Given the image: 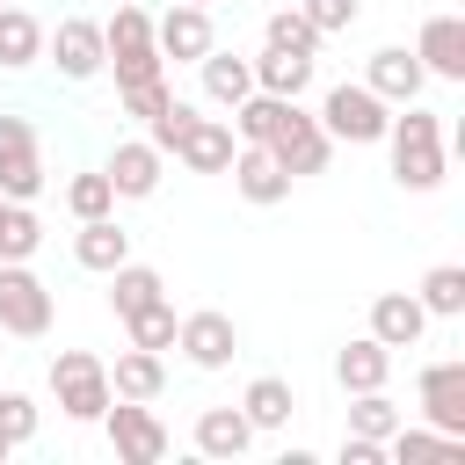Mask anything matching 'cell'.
I'll list each match as a JSON object with an SVG mask.
<instances>
[{
    "instance_id": "obj_33",
    "label": "cell",
    "mask_w": 465,
    "mask_h": 465,
    "mask_svg": "<svg viewBox=\"0 0 465 465\" xmlns=\"http://www.w3.org/2000/svg\"><path fill=\"white\" fill-rule=\"evenodd\" d=\"M400 429V407H392V392L378 385V392H349V436H392Z\"/></svg>"
},
{
    "instance_id": "obj_7",
    "label": "cell",
    "mask_w": 465,
    "mask_h": 465,
    "mask_svg": "<svg viewBox=\"0 0 465 465\" xmlns=\"http://www.w3.org/2000/svg\"><path fill=\"white\" fill-rule=\"evenodd\" d=\"M44 58H51V65H58V80H73V87L102 80V22L65 15L58 29H44Z\"/></svg>"
},
{
    "instance_id": "obj_8",
    "label": "cell",
    "mask_w": 465,
    "mask_h": 465,
    "mask_svg": "<svg viewBox=\"0 0 465 465\" xmlns=\"http://www.w3.org/2000/svg\"><path fill=\"white\" fill-rule=\"evenodd\" d=\"M269 153H276V167H283L291 182H305V174H320V167L334 160V138L320 131V116H312V109H298V102H291V116L276 124Z\"/></svg>"
},
{
    "instance_id": "obj_21",
    "label": "cell",
    "mask_w": 465,
    "mask_h": 465,
    "mask_svg": "<svg viewBox=\"0 0 465 465\" xmlns=\"http://www.w3.org/2000/svg\"><path fill=\"white\" fill-rule=\"evenodd\" d=\"M73 262L94 269V276H109L116 262H131V232L116 225V211H109V218H80V232H73Z\"/></svg>"
},
{
    "instance_id": "obj_26",
    "label": "cell",
    "mask_w": 465,
    "mask_h": 465,
    "mask_svg": "<svg viewBox=\"0 0 465 465\" xmlns=\"http://www.w3.org/2000/svg\"><path fill=\"white\" fill-rule=\"evenodd\" d=\"M283 116H291V102H283V94H262V87H254V94H240V102L225 109V124H232V138H240V145H269Z\"/></svg>"
},
{
    "instance_id": "obj_36",
    "label": "cell",
    "mask_w": 465,
    "mask_h": 465,
    "mask_svg": "<svg viewBox=\"0 0 465 465\" xmlns=\"http://www.w3.org/2000/svg\"><path fill=\"white\" fill-rule=\"evenodd\" d=\"M167 102H174L167 73H160V80H138V87H116V109H124V116H138V124H153V116L167 109Z\"/></svg>"
},
{
    "instance_id": "obj_18",
    "label": "cell",
    "mask_w": 465,
    "mask_h": 465,
    "mask_svg": "<svg viewBox=\"0 0 465 465\" xmlns=\"http://www.w3.org/2000/svg\"><path fill=\"white\" fill-rule=\"evenodd\" d=\"M385 378H392V349H385L378 334H356V341L334 349V385H341V392H378Z\"/></svg>"
},
{
    "instance_id": "obj_38",
    "label": "cell",
    "mask_w": 465,
    "mask_h": 465,
    "mask_svg": "<svg viewBox=\"0 0 465 465\" xmlns=\"http://www.w3.org/2000/svg\"><path fill=\"white\" fill-rule=\"evenodd\" d=\"M189 116H196V102H167V109H160V116L145 124V138H153L160 153H174V138L189 131Z\"/></svg>"
},
{
    "instance_id": "obj_41",
    "label": "cell",
    "mask_w": 465,
    "mask_h": 465,
    "mask_svg": "<svg viewBox=\"0 0 465 465\" xmlns=\"http://www.w3.org/2000/svg\"><path fill=\"white\" fill-rule=\"evenodd\" d=\"M196 7H211V0H196Z\"/></svg>"
},
{
    "instance_id": "obj_16",
    "label": "cell",
    "mask_w": 465,
    "mask_h": 465,
    "mask_svg": "<svg viewBox=\"0 0 465 465\" xmlns=\"http://www.w3.org/2000/svg\"><path fill=\"white\" fill-rule=\"evenodd\" d=\"M225 174H232V189H240L254 211H269V203H283V196H291V174L276 167V153H269V145H240Z\"/></svg>"
},
{
    "instance_id": "obj_13",
    "label": "cell",
    "mask_w": 465,
    "mask_h": 465,
    "mask_svg": "<svg viewBox=\"0 0 465 465\" xmlns=\"http://www.w3.org/2000/svg\"><path fill=\"white\" fill-rule=\"evenodd\" d=\"M363 87L378 94V102H421V87H429V73H421V58L407 51V44H385V51H371L363 58Z\"/></svg>"
},
{
    "instance_id": "obj_3",
    "label": "cell",
    "mask_w": 465,
    "mask_h": 465,
    "mask_svg": "<svg viewBox=\"0 0 465 465\" xmlns=\"http://www.w3.org/2000/svg\"><path fill=\"white\" fill-rule=\"evenodd\" d=\"M51 400L65 421H102V407L116 400L109 392V363L94 349H58L51 356Z\"/></svg>"
},
{
    "instance_id": "obj_14",
    "label": "cell",
    "mask_w": 465,
    "mask_h": 465,
    "mask_svg": "<svg viewBox=\"0 0 465 465\" xmlns=\"http://www.w3.org/2000/svg\"><path fill=\"white\" fill-rule=\"evenodd\" d=\"M232 153H240V138H232L225 116H189V131L174 138V160H182L189 174H225Z\"/></svg>"
},
{
    "instance_id": "obj_11",
    "label": "cell",
    "mask_w": 465,
    "mask_h": 465,
    "mask_svg": "<svg viewBox=\"0 0 465 465\" xmlns=\"http://www.w3.org/2000/svg\"><path fill=\"white\" fill-rule=\"evenodd\" d=\"M153 44H160V58H167V65H196V58L218 44V29H211V7H196V0H174L167 15H153Z\"/></svg>"
},
{
    "instance_id": "obj_32",
    "label": "cell",
    "mask_w": 465,
    "mask_h": 465,
    "mask_svg": "<svg viewBox=\"0 0 465 465\" xmlns=\"http://www.w3.org/2000/svg\"><path fill=\"white\" fill-rule=\"evenodd\" d=\"M262 44H276V51H298V58H320V44H327V36H320V29L298 15V0H291V7H276V15L262 22Z\"/></svg>"
},
{
    "instance_id": "obj_10",
    "label": "cell",
    "mask_w": 465,
    "mask_h": 465,
    "mask_svg": "<svg viewBox=\"0 0 465 465\" xmlns=\"http://www.w3.org/2000/svg\"><path fill=\"white\" fill-rule=\"evenodd\" d=\"M414 400H421V421H429V429H443V436H465V356L421 363V378H414Z\"/></svg>"
},
{
    "instance_id": "obj_29",
    "label": "cell",
    "mask_w": 465,
    "mask_h": 465,
    "mask_svg": "<svg viewBox=\"0 0 465 465\" xmlns=\"http://www.w3.org/2000/svg\"><path fill=\"white\" fill-rule=\"evenodd\" d=\"M414 298H421L429 320H458V312H465V269H458V262H436V269L414 283Z\"/></svg>"
},
{
    "instance_id": "obj_31",
    "label": "cell",
    "mask_w": 465,
    "mask_h": 465,
    "mask_svg": "<svg viewBox=\"0 0 465 465\" xmlns=\"http://www.w3.org/2000/svg\"><path fill=\"white\" fill-rule=\"evenodd\" d=\"M174 327H182V312H174V298H153V305H138L131 320H124V334H131V349H174Z\"/></svg>"
},
{
    "instance_id": "obj_20",
    "label": "cell",
    "mask_w": 465,
    "mask_h": 465,
    "mask_svg": "<svg viewBox=\"0 0 465 465\" xmlns=\"http://www.w3.org/2000/svg\"><path fill=\"white\" fill-rule=\"evenodd\" d=\"M189 443H196V458H247L254 421H247L240 407H203L196 429H189Z\"/></svg>"
},
{
    "instance_id": "obj_37",
    "label": "cell",
    "mask_w": 465,
    "mask_h": 465,
    "mask_svg": "<svg viewBox=\"0 0 465 465\" xmlns=\"http://www.w3.org/2000/svg\"><path fill=\"white\" fill-rule=\"evenodd\" d=\"M298 15H305L320 36H341V29L363 22V0H298Z\"/></svg>"
},
{
    "instance_id": "obj_25",
    "label": "cell",
    "mask_w": 465,
    "mask_h": 465,
    "mask_svg": "<svg viewBox=\"0 0 465 465\" xmlns=\"http://www.w3.org/2000/svg\"><path fill=\"white\" fill-rule=\"evenodd\" d=\"M254 65V87L262 94H283V102H298L305 87H312V58H298V51H276V44H262V58H247Z\"/></svg>"
},
{
    "instance_id": "obj_5",
    "label": "cell",
    "mask_w": 465,
    "mask_h": 465,
    "mask_svg": "<svg viewBox=\"0 0 465 465\" xmlns=\"http://www.w3.org/2000/svg\"><path fill=\"white\" fill-rule=\"evenodd\" d=\"M102 436L124 465H160L167 458V421L153 414V400H109L102 407Z\"/></svg>"
},
{
    "instance_id": "obj_19",
    "label": "cell",
    "mask_w": 465,
    "mask_h": 465,
    "mask_svg": "<svg viewBox=\"0 0 465 465\" xmlns=\"http://www.w3.org/2000/svg\"><path fill=\"white\" fill-rule=\"evenodd\" d=\"M385 465H465V436H443V429H392L385 436Z\"/></svg>"
},
{
    "instance_id": "obj_30",
    "label": "cell",
    "mask_w": 465,
    "mask_h": 465,
    "mask_svg": "<svg viewBox=\"0 0 465 465\" xmlns=\"http://www.w3.org/2000/svg\"><path fill=\"white\" fill-rule=\"evenodd\" d=\"M36 247H44V218H36L29 203L0 196V262H29Z\"/></svg>"
},
{
    "instance_id": "obj_17",
    "label": "cell",
    "mask_w": 465,
    "mask_h": 465,
    "mask_svg": "<svg viewBox=\"0 0 465 465\" xmlns=\"http://www.w3.org/2000/svg\"><path fill=\"white\" fill-rule=\"evenodd\" d=\"M363 334H378L385 349H414L421 334H429V312H421V298L414 291H378L371 298V327Z\"/></svg>"
},
{
    "instance_id": "obj_35",
    "label": "cell",
    "mask_w": 465,
    "mask_h": 465,
    "mask_svg": "<svg viewBox=\"0 0 465 465\" xmlns=\"http://www.w3.org/2000/svg\"><path fill=\"white\" fill-rule=\"evenodd\" d=\"M36 421H44V407H36L29 392H15V385H7V392H0V436L22 450V443H36Z\"/></svg>"
},
{
    "instance_id": "obj_2",
    "label": "cell",
    "mask_w": 465,
    "mask_h": 465,
    "mask_svg": "<svg viewBox=\"0 0 465 465\" xmlns=\"http://www.w3.org/2000/svg\"><path fill=\"white\" fill-rule=\"evenodd\" d=\"M385 124H392V102H378L363 80H334V87L320 94V131H327L334 145H378Z\"/></svg>"
},
{
    "instance_id": "obj_39",
    "label": "cell",
    "mask_w": 465,
    "mask_h": 465,
    "mask_svg": "<svg viewBox=\"0 0 465 465\" xmlns=\"http://www.w3.org/2000/svg\"><path fill=\"white\" fill-rule=\"evenodd\" d=\"M341 465H385V443H378V436H349V429H341Z\"/></svg>"
},
{
    "instance_id": "obj_27",
    "label": "cell",
    "mask_w": 465,
    "mask_h": 465,
    "mask_svg": "<svg viewBox=\"0 0 465 465\" xmlns=\"http://www.w3.org/2000/svg\"><path fill=\"white\" fill-rule=\"evenodd\" d=\"M153 298H167V276H160L153 262H116V269H109V312H116V320H131V312L153 305Z\"/></svg>"
},
{
    "instance_id": "obj_42",
    "label": "cell",
    "mask_w": 465,
    "mask_h": 465,
    "mask_svg": "<svg viewBox=\"0 0 465 465\" xmlns=\"http://www.w3.org/2000/svg\"><path fill=\"white\" fill-rule=\"evenodd\" d=\"M0 7H7V0H0Z\"/></svg>"
},
{
    "instance_id": "obj_40",
    "label": "cell",
    "mask_w": 465,
    "mask_h": 465,
    "mask_svg": "<svg viewBox=\"0 0 465 465\" xmlns=\"http://www.w3.org/2000/svg\"><path fill=\"white\" fill-rule=\"evenodd\" d=\"M7 458H15V443H7V436H0V465H7Z\"/></svg>"
},
{
    "instance_id": "obj_28",
    "label": "cell",
    "mask_w": 465,
    "mask_h": 465,
    "mask_svg": "<svg viewBox=\"0 0 465 465\" xmlns=\"http://www.w3.org/2000/svg\"><path fill=\"white\" fill-rule=\"evenodd\" d=\"M44 58V22L29 15V7H0V73H22V65H36Z\"/></svg>"
},
{
    "instance_id": "obj_24",
    "label": "cell",
    "mask_w": 465,
    "mask_h": 465,
    "mask_svg": "<svg viewBox=\"0 0 465 465\" xmlns=\"http://www.w3.org/2000/svg\"><path fill=\"white\" fill-rule=\"evenodd\" d=\"M240 414L254 421V436H262V429H283V421L298 414V392H291V378H276V371L247 378V392H240Z\"/></svg>"
},
{
    "instance_id": "obj_12",
    "label": "cell",
    "mask_w": 465,
    "mask_h": 465,
    "mask_svg": "<svg viewBox=\"0 0 465 465\" xmlns=\"http://www.w3.org/2000/svg\"><path fill=\"white\" fill-rule=\"evenodd\" d=\"M102 174H109L116 203H145V196L160 189V174H167V153H160L153 138H116V153L102 160Z\"/></svg>"
},
{
    "instance_id": "obj_23",
    "label": "cell",
    "mask_w": 465,
    "mask_h": 465,
    "mask_svg": "<svg viewBox=\"0 0 465 465\" xmlns=\"http://www.w3.org/2000/svg\"><path fill=\"white\" fill-rule=\"evenodd\" d=\"M160 385H167V356L160 349H124L109 363V392L116 400H160Z\"/></svg>"
},
{
    "instance_id": "obj_4",
    "label": "cell",
    "mask_w": 465,
    "mask_h": 465,
    "mask_svg": "<svg viewBox=\"0 0 465 465\" xmlns=\"http://www.w3.org/2000/svg\"><path fill=\"white\" fill-rule=\"evenodd\" d=\"M51 320H58L51 283H44L29 262H0V327H7L15 341H44Z\"/></svg>"
},
{
    "instance_id": "obj_43",
    "label": "cell",
    "mask_w": 465,
    "mask_h": 465,
    "mask_svg": "<svg viewBox=\"0 0 465 465\" xmlns=\"http://www.w3.org/2000/svg\"><path fill=\"white\" fill-rule=\"evenodd\" d=\"M109 7H116V0H109Z\"/></svg>"
},
{
    "instance_id": "obj_9",
    "label": "cell",
    "mask_w": 465,
    "mask_h": 465,
    "mask_svg": "<svg viewBox=\"0 0 465 465\" xmlns=\"http://www.w3.org/2000/svg\"><path fill=\"white\" fill-rule=\"evenodd\" d=\"M174 349L189 356V371H225V363L240 356V327H232V312L203 305V312H182V327H174Z\"/></svg>"
},
{
    "instance_id": "obj_34",
    "label": "cell",
    "mask_w": 465,
    "mask_h": 465,
    "mask_svg": "<svg viewBox=\"0 0 465 465\" xmlns=\"http://www.w3.org/2000/svg\"><path fill=\"white\" fill-rule=\"evenodd\" d=\"M65 211H73V218H109V211H116L109 174H102V167H94V174H73V182H65Z\"/></svg>"
},
{
    "instance_id": "obj_1",
    "label": "cell",
    "mask_w": 465,
    "mask_h": 465,
    "mask_svg": "<svg viewBox=\"0 0 465 465\" xmlns=\"http://www.w3.org/2000/svg\"><path fill=\"white\" fill-rule=\"evenodd\" d=\"M378 145L392 153V182H400V189H414V196L443 189V174H450V145H443V116H436V109L400 102Z\"/></svg>"
},
{
    "instance_id": "obj_6",
    "label": "cell",
    "mask_w": 465,
    "mask_h": 465,
    "mask_svg": "<svg viewBox=\"0 0 465 465\" xmlns=\"http://www.w3.org/2000/svg\"><path fill=\"white\" fill-rule=\"evenodd\" d=\"M44 145H36V124L29 116H15V109H0V196H15V203H36L44 196Z\"/></svg>"
},
{
    "instance_id": "obj_15",
    "label": "cell",
    "mask_w": 465,
    "mask_h": 465,
    "mask_svg": "<svg viewBox=\"0 0 465 465\" xmlns=\"http://www.w3.org/2000/svg\"><path fill=\"white\" fill-rule=\"evenodd\" d=\"M414 58L429 80H465V15H429L414 36Z\"/></svg>"
},
{
    "instance_id": "obj_22",
    "label": "cell",
    "mask_w": 465,
    "mask_h": 465,
    "mask_svg": "<svg viewBox=\"0 0 465 465\" xmlns=\"http://www.w3.org/2000/svg\"><path fill=\"white\" fill-rule=\"evenodd\" d=\"M196 80H203V102H218V109H232L240 94H254V65L240 51H218V44L196 58Z\"/></svg>"
}]
</instances>
